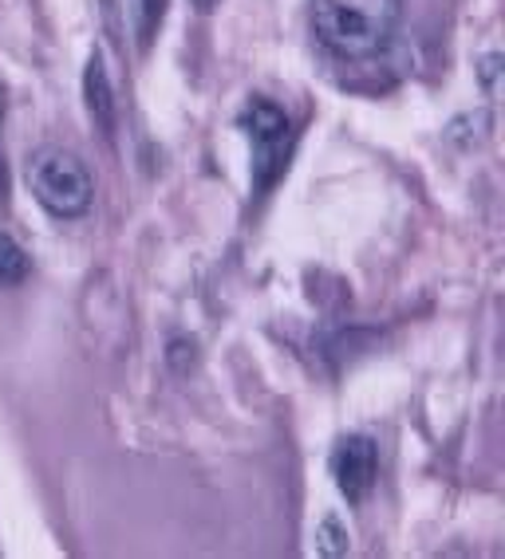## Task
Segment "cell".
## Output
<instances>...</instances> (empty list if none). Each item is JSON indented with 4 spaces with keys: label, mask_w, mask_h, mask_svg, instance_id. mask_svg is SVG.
<instances>
[{
    "label": "cell",
    "mask_w": 505,
    "mask_h": 559,
    "mask_svg": "<svg viewBox=\"0 0 505 559\" xmlns=\"http://www.w3.org/2000/svg\"><path fill=\"white\" fill-rule=\"evenodd\" d=\"M28 186L51 217H83L95 201V181L75 154L40 151L28 162Z\"/></svg>",
    "instance_id": "cell-2"
},
{
    "label": "cell",
    "mask_w": 505,
    "mask_h": 559,
    "mask_svg": "<svg viewBox=\"0 0 505 559\" xmlns=\"http://www.w3.org/2000/svg\"><path fill=\"white\" fill-rule=\"evenodd\" d=\"M0 122H4V95H0Z\"/></svg>",
    "instance_id": "cell-10"
},
{
    "label": "cell",
    "mask_w": 505,
    "mask_h": 559,
    "mask_svg": "<svg viewBox=\"0 0 505 559\" xmlns=\"http://www.w3.org/2000/svg\"><path fill=\"white\" fill-rule=\"evenodd\" d=\"M190 4H193L198 12H213V4H218V0H190Z\"/></svg>",
    "instance_id": "cell-9"
},
{
    "label": "cell",
    "mask_w": 505,
    "mask_h": 559,
    "mask_svg": "<svg viewBox=\"0 0 505 559\" xmlns=\"http://www.w3.org/2000/svg\"><path fill=\"white\" fill-rule=\"evenodd\" d=\"M158 21H162V0H142V24H139L142 44H151L154 24H158Z\"/></svg>",
    "instance_id": "cell-8"
},
{
    "label": "cell",
    "mask_w": 505,
    "mask_h": 559,
    "mask_svg": "<svg viewBox=\"0 0 505 559\" xmlns=\"http://www.w3.org/2000/svg\"><path fill=\"white\" fill-rule=\"evenodd\" d=\"M83 99H87V115L95 119V127L103 134L115 130V91L111 80H107V68H103V56L95 51L87 71H83Z\"/></svg>",
    "instance_id": "cell-5"
},
{
    "label": "cell",
    "mask_w": 505,
    "mask_h": 559,
    "mask_svg": "<svg viewBox=\"0 0 505 559\" xmlns=\"http://www.w3.org/2000/svg\"><path fill=\"white\" fill-rule=\"evenodd\" d=\"M32 260L28 252L9 237V233H0V284H21L28 276Z\"/></svg>",
    "instance_id": "cell-6"
},
{
    "label": "cell",
    "mask_w": 505,
    "mask_h": 559,
    "mask_svg": "<svg viewBox=\"0 0 505 559\" xmlns=\"http://www.w3.org/2000/svg\"><path fill=\"white\" fill-rule=\"evenodd\" d=\"M403 0H313V32L340 60H372L391 48Z\"/></svg>",
    "instance_id": "cell-1"
},
{
    "label": "cell",
    "mask_w": 505,
    "mask_h": 559,
    "mask_svg": "<svg viewBox=\"0 0 505 559\" xmlns=\"http://www.w3.org/2000/svg\"><path fill=\"white\" fill-rule=\"evenodd\" d=\"M332 477H336V489L348 497V504L367 500V492L375 489V477H379V457H375L372 441L367 438L340 441L332 450Z\"/></svg>",
    "instance_id": "cell-4"
},
{
    "label": "cell",
    "mask_w": 505,
    "mask_h": 559,
    "mask_svg": "<svg viewBox=\"0 0 505 559\" xmlns=\"http://www.w3.org/2000/svg\"><path fill=\"white\" fill-rule=\"evenodd\" d=\"M242 127L249 130V142H252V186L269 190L281 178L284 166H289L293 127L284 119V110L273 107L269 99H252L242 115Z\"/></svg>",
    "instance_id": "cell-3"
},
{
    "label": "cell",
    "mask_w": 505,
    "mask_h": 559,
    "mask_svg": "<svg viewBox=\"0 0 505 559\" xmlns=\"http://www.w3.org/2000/svg\"><path fill=\"white\" fill-rule=\"evenodd\" d=\"M316 539H320L316 548H320L324 556H344V551H348V532L340 528V520H336V516L320 520V532H316Z\"/></svg>",
    "instance_id": "cell-7"
}]
</instances>
